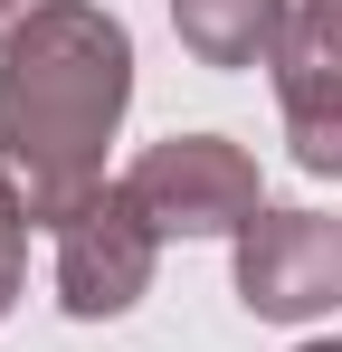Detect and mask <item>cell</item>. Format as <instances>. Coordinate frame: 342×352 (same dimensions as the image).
Segmentation results:
<instances>
[{
    "label": "cell",
    "mask_w": 342,
    "mask_h": 352,
    "mask_svg": "<svg viewBox=\"0 0 342 352\" xmlns=\"http://www.w3.org/2000/svg\"><path fill=\"white\" fill-rule=\"evenodd\" d=\"M238 305L266 324H314L342 305V229L314 210H257L238 229Z\"/></svg>",
    "instance_id": "cell-4"
},
{
    "label": "cell",
    "mask_w": 342,
    "mask_h": 352,
    "mask_svg": "<svg viewBox=\"0 0 342 352\" xmlns=\"http://www.w3.org/2000/svg\"><path fill=\"white\" fill-rule=\"evenodd\" d=\"M295 352H342V343H295Z\"/></svg>",
    "instance_id": "cell-10"
},
{
    "label": "cell",
    "mask_w": 342,
    "mask_h": 352,
    "mask_svg": "<svg viewBox=\"0 0 342 352\" xmlns=\"http://www.w3.org/2000/svg\"><path fill=\"white\" fill-rule=\"evenodd\" d=\"M152 257H162V229L133 210V190H86L67 219H57V305L76 324H114L133 314L143 286H152Z\"/></svg>",
    "instance_id": "cell-3"
},
{
    "label": "cell",
    "mask_w": 342,
    "mask_h": 352,
    "mask_svg": "<svg viewBox=\"0 0 342 352\" xmlns=\"http://www.w3.org/2000/svg\"><path fill=\"white\" fill-rule=\"evenodd\" d=\"M19 286H29V190L0 172V314L19 305Z\"/></svg>",
    "instance_id": "cell-8"
},
{
    "label": "cell",
    "mask_w": 342,
    "mask_h": 352,
    "mask_svg": "<svg viewBox=\"0 0 342 352\" xmlns=\"http://www.w3.org/2000/svg\"><path fill=\"white\" fill-rule=\"evenodd\" d=\"M295 0H171V29L200 67H276Z\"/></svg>",
    "instance_id": "cell-5"
},
{
    "label": "cell",
    "mask_w": 342,
    "mask_h": 352,
    "mask_svg": "<svg viewBox=\"0 0 342 352\" xmlns=\"http://www.w3.org/2000/svg\"><path fill=\"white\" fill-rule=\"evenodd\" d=\"M124 190H133V210L162 238H238L266 210L257 200V162L228 133H171V143H152L124 172Z\"/></svg>",
    "instance_id": "cell-2"
},
{
    "label": "cell",
    "mask_w": 342,
    "mask_h": 352,
    "mask_svg": "<svg viewBox=\"0 0 342 352\" xmlns=\"http://www.w3.org/2000/svg\"><path fill=\"white\" fill-rule=\"evenodd\" d=\"M285 96V143L314 181H342V86H276Z\"/></svg>",
    "instance_id": "cell-7"
},
{
    "label": "cell",
    "mask_w": 342,
    "mask_h": 352,
    "mask_svg": "<svg viewBox=\"0 0 342 352\" xmlns=\"http://www.w3.org/2000/svg\"><path fill=\"white\" fill-rule=\"evenodd\" d=\"M48 10H57V0H0V48H10L29 19H48Z\"/></svg>",
    "instance_id": "cell-9"
},
{
    "label": "cell",
    "mask_w": 342,
    "mask_h": 352,
    "mask_svg": "<svg viewBox=\"0 0 342 352\" xmlns=\"http://www.w3.org/2000/svg\"><path fill=\"white\" fill-rule=\"evenodd\" d=\"M133 105V38L95 0H57L0 48V172L29 190V219H67L105 190V143Z\"/></svg>",
    "instance_id": "cell-1"
},
{
    "label": "cell",
    "mask_w": 342,
    "mask_h": 352,
    "mask_svg": "<svg viewBox=\"0 0 342 352\" xmlns=\"http://www.w3.org/2000/svg\"><path fill=\"white\" fill-rule=\"evenodd\" d=\"M276 86H342V0H295L276 48Z\"/></svg>",
    "instance_id": "cell-6"
}]
</instances>
